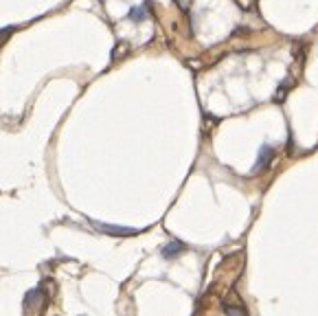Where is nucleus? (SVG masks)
Returning <instances> with one entry per match:
<instances>
[{
	"label": "nucleus",
	"mask_w": 318,
	"mask_h": 316,
	"mask_svg": "<svg viewBox=\"0 0 318 316\" xmlns=\"http://www.w3.org/2000/svg\"><path fill=\"white\" fill-rule=\"evenodd\" d=\"M37 301H48V294L44 292V288H35V290H31V292H27V296H24V310L35 305Z\"/></svg>",
	"instance_id": "obj_3"
},
{
	"label": "nucleus",
	"mask_w": 318,
	"mask_h": 316,
	"mask_svg": "<svg viewBox=\"0 0 318 316\" xmlns=\"http://www.w3.org/2000/svg\"><path fill=\"white\" fill-rule=\"evenodd\" d=\"M11 33H13V27H7V29H2V31H0V46L9 40V35H11Z\"/></svg>",
	"instance_id": "obj_6"
},
{
	"label": "nucleus",
	"mask_w": 318,
	"mask_h": 316,
	"mask_svg": "<svg viewBox=\"0 0 318 316\" xmlns=\"http://www.w3.org/2000/svg\"><path fill=\"white\" fill-rule=\"evenodd\" d=\"M127 18H130L132 22H143V20H147V4H141V7L130 9Z\"/></svg>",
	"instance_id": "obj_5"
},
{
	"label": "nucleus",
	"mask_w": 318,
	"mask_h": 316,
	"mask_svg": "<svg viewBox=\"0 0 318 316\" xmlns=\"http://www.w3.org/2000/svg\"><path fill=\"white\" fill-rule=\"evenodd\" d=\"M270 158H272V149L268 147V145H263V147H261V154H259V163L254 165L252 172H261V169H266L268 163H270Z\"/></svg>",
	"instance_id": "obj_4"
},
{
	"label": "nucleus",
	"mask_w": 318,
	"mask_h": 316,
	"mask_svg": "<svg viewBox=\"0 0 318 316\" xmlns=\"http://www.w3.org/2000/svg\"><path fill=\"white\" fill-rule=\"evenodd\" d=\"M92 226L97 231L106 233V235H119V237H127V235H134V228H125V226H112V224H101V222H92Z\"/></svg>",
	"instance_id": "obj_1"
},
{
	"label": "nucleus",
	"mask_w": 318,
	"mask_h": 316,
	"mask_svg": "<svg viewBox=\"0 0 318 316\" xmlns=\"http://www.w3.org/2000/svg\"><path fill=\"white\" fill-rule=\"evenodd\" d=\"M187 250V246L182 244V242H178V240H174V242H169V244H165L163 246V257L165 259H176L178 255H182V252Z\"/></svg>",
	"instance_id": "obj_2"
}]
</instances>
